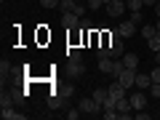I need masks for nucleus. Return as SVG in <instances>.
Masks as SVG:
<instances>
[{
	"label": "nucleus",
	"instance_id": "nucleus-23",
	"mask_svg": "<svg viewBox=\"0 0 160 120\" xmlns=\"http://www.w3.org/2000/svg\"><path fill=\"white\" fill-rule=\"evenodd\" d=\"M147 91H149V96H155V99H160V83H152V86H149Z\"/></svg>",
	"mask_w": 160,
	"mask_h": 120
},
{
	"label": "nucleus",
	"instance_id": "nucleus-20",
	"mask_svg": "<svg viewBox=\"0 0 160 120\" xmlns=\"http://www.w3.org/2000/svg\"><path fill=\"white\" fill-rule=\"evenodd\" d=\"M142 35H144V38H155V35H158V27H155V24H147V27H142Z\"/></svg>",
	"mask_w": 160,
	"mask_h": 120
},
{
	"label": "nucleus",
	"instance_id": "nucleus-22",
	"mask_svg": "<svg viewBox=\"0 0 160 120\" xmlns=\"http://www.w3.org/2000/svg\"><path fill=\"white\" fill-rule=\"evenodd\" d=\"M59 93H62V96H75V86H72V83H69V86H62V88H59Z\"/></svg>",
	"mask_w": 160,
	"mask_h": 120
},
{
	"label": "nucleus",
	"instance_id": "nucleus-3",
	"mask_svg": "<svg viewBox=\"0 0 160 120\" xmlns=\"http://www.w3.org/2000/svg\"><path fill=\"white\" fill-rule=\"evenodd\" d=\"M118 80H120L126 88H133V86H136V69H128V67H126L123 72L118 75Z\"/></svg>",
	"mask_w": 160,
	"mask_h": 120
},
{
	"label": "nucleus",
	"instance_id": "nucleus-36",
	"mask_svg": "<svg viewBox=\"0 0 160 120\" xmlns=\"http://www.w3.org/2000/svg\"><path fill=\"white\" fill-rule=\"evenodd\" d=\"M107 3H109V0H104V6H107Z\"/></svg>",
	"mask_w": 160,
	"mask_h": 120
},
{
	"label": "nucleus",
	"instance_id": "nucleus-12",
	"mask_svg": "<svg viewBox=\"0 0 160 120\" xmlns=\"http://www.w3.org/2000/svg\"><path fill=\"white\" fill-rule=\"evenodd\" d=\"M69 78H80V75L86 72V67H83V62H75V64H69Z\"/></svg>",
	"mask_w": 160,
	"mask_h": 120
},
{
	"label": "nucleus",
	"instance_id": "nucleus-9",
	"mask_svg": "<svg viewBox=\"0 0 160 120\" xmlns=\"http://www.w3.org/2000/svg\"><path fill=\"white\" fill-rule=\"evenodd\" d=\"M149 86H152V75H136V88L147 91Z\"/></svg>",
	"mask_w": 160,
	"mask_h": 120
},
{
	"label": "nucleus",
	"instance_id": "nucleus-25",
	"mask_svg": "<svg viewBox=\"0 0 160 120\" xmlns=\"http://www.w3.org/2000/svg\"><path fill=\"white\" fill-rule=\"evenodd\" d=\"M86 8H88V6H80V3H75V8H72V13H78V16L83 19V16H86Z\"/></svg>",
	"mask_w": 160,
	"mask_h": 120
},
{
	"label": "nucleus",
	"instance_id": "nucleus-5",
	"mask_svg": "<svg viewBox=\"0 0 160 120\" xmlns=\"http://www.w3.org/2000/svg\"><path fill=\"white\" fill-rule=\"evenodd\" d=\"M62 27H67V29H75V27H80V16L78 13H62Z\"/></svg>",
	"mask_w": 160,
	"mask_h": 120
},
{
	"label": "nucleus",
	"instance_id": "nucleus-10",
	"mask_svg": "<svg viewBox=\"0 0 160 120\" xmlns=\"http://www.w3.org/2000/svg\"><path fill=\"white\" fill-rule=\"evenodd\" d=\"M123 64H126L128 69H136L139 67V56L136 53H123Z\"/></svg>",
	"mask_w": 160,
	"mask_h": 120
},
{
	"label": "nucleus",
	"instance_id": "nucleus-7",
	"mask_svg": "<svg viewBox=\"0 0 160 120\" xmlns=\"http://www.w3.org/2000/svg\"><path fill=\"white\" fill-rule=\"evenodd\" d=\"M64 104H67V96H62V93L48 96V107H51V109H64Z\"/></svg>",
	"mask_w": 160,
	"mask_h": 120
},
{
	"label": "nucleus",
	"instance_id": "nucleus-32",
	"mask_svg": "<svg viewBox=\"0 0 160 120\" xmlns=\"http://www.w3.org/2000/svg\"><path fill=\"white\" fill-rule=\"evenodd\" d=\"M155 13H158V16H160V0H158V3H155Z\"/></svg>",
	"mask_w": 160,
	"mask_h": 120
},
{
	"label": "nucleus",
	"instance_id": "nucleus-6",
	"mask_svg": "<svg viewBox=\"0 0 160 120\" xmlns=\"http://www.w3.org/2000/svg\"><path fill=\"white\" fill-rule=\"evenodd\" d=\"M123 53H126V48H123V38H115L112 43H109V56L118 59V56H123Z\"/></svg>",
	"mask_w": 160,
	"mask_h": 120
},
{
	"label": "nucleus",
	"instance_id": "nucleus-14",
	"mask_svg": "<svg viewBox=\"0 0 160 120\" xmlns=\"http://www.w3.org/2000/svg\"><path fill=\"white\" fill-rule=\"evenodd\" d=\"M13 102H16V96H13V93H8V91L0 93V104H3V107H11Z\"/></svg>",
	"mask_w": 160,
	"mask_h": 120
},
{
	"label": "nucleus",
	"instance_id": "nucleus-24",
	"mask_svg": "<svg viewBox=\"0 0 160 120\" xmlns=\"http://www.w3.org/2000/svg\"><path fill=\"white\" fill-rule=\"evenodd\" d=\"M88 3V8H91V11H99V8L104 6V0H86Z\"/></svg>",
	"mask_w": 160,
	"mask_h": 120
},
{
	"label": "nucleus",
	"instance_id": "nucleus-31",
	"mask_svg": "<svg viewBox=\"0 0 160 120\" xmlns=\"http://www.w3.org/2000/svg\"><path fill=\"white\" fill-rule=\"evenodd\" d=\"M104 120H118V109L115 112H104Z\"/></svg>",
	"mask_w": 160,
	"mask_h": 120
},
{
	"label": "nucleus",
	"instance_id": "nucleus-34",
	"mask_svg": "<svg viewBox=\"0 0 160 120\" xmlns=\"http://www.w3.org/2000/svg\"><path fill=\"white\" fill-rule=\"evenodd\" d=\"M155 62H158V64H160V51H158V53H155Z\"/></svg>",
	"mask_w": 160,
	"mask_h": 120
},
{
	"label": "nucleus",
	"instance_id": "nucleus-4",
	"mask_svg": "<svg viewBox=\"0 0 160 120\" xmlns=\"http://www.w3.org/2000/svg\"><path fill=\"white\" fill-rule=\"evenodd\" d=\"M128 99H131V107H133V109H144V107H147V93H142V88L133 91Z\"/></svg>",
	"mask_w": 160,
	"mask_h": 120
},
{
	"label": "nucleus",
	"instance_id": "nucleus-18",
	"mask_svg": "<svg viewBox=\"0 0 160 120\" xmlns=\"http://www.w3.org/2000/svg\"><path fill=\"white\" fill-rule=\"evenodd\" d=\"M80 59H83V56H80V51H78V48H67V62H69V64L80 62Z\"/></svg>",
	"mask_w": 160,
	"mask_h": 120
},
{
	"label": "nucleus",
	"instance_id": "nucleus-11",
	"mask_svg": "<svg viewBox=\"0 0 160 120\" xmlns=\"http://www.w3.org/2000/svg\"><path fill=\"white\" fill-rule=\"evenodd\" d=\"M0 115H3V120H24V115L22 112H13L11 107H3V112H0Z\"/></svg>",
	"mask_w": 160,
	"mask_h": 120
},
{
	"label": "nucleus",
	"instance_id": "nucleus-15",
	"mask_svg": "<svg viewBox=\"0 0 160 120\" xmlns=\"http://www.w3.org/2000/svg\"><path fill=\"white\" fill-rule=\"evenodd\" d=\"M131 99H128V96H123V99H120V102H118V112H131Z\"/></svg>",
	"mask_w": 160,
	"mask_h": 120
},
{
	"label": "nucleus",
	"instance_id": "nucleus-33",
	"mask_svg": "<svg viewBox=\"0 0 160 120\" xmlns=\"http://www.w3.org/2000/svg\"><path fill=\"white\" fill-rule=\"evenodd\" d=\"M155 3H158V0H144V6H155Z\"/></svg>",
	"mask_w": 160,
	"mask_h": 120
},
{
	"label": "nucleus",
	"instance_id": "nucleus-29",
	"mask_svg": "<svg viewBox=\"0 0 160 120\" xmlns=\"http://www.w3.org/2000/svg\"><path fill=\"white\" fill-rule=\"evenodd\" d=\"M43 8H59V0H40Z\"/></svg>",
	"mask_w": 160,
	"mask_h": 120
},
{
	"label": "nucleus",
	"instance_id": "nucleus-26",
	"mask_svg": "<svg viewBox=\"0 0 160 120\" xmlns=\"http://www.w3.org/2000/svg\"><path fill=\"white\" fill-rule=\"evenodd\" d=\"M64 118H67V120H78V118H80V107H78V109H69V112H64Z\"/></svg>",
	"mask_w": 160,
	"mask_h": 120
},
{
	"label": "nucleus",
	"instance_id": "nucleus-2",
	"mask_svg": "<svg viewBox=\"0 0 160 120\" xmlns=\"http://www.w3.org/2000/svg\"><path fill=\"white\" fill-rule=\"evenodd\" d=\"M123 11H126V0H109V3H107V13L112 19L123 16Z\"/></svg>",
	"mask_w": 160,
	"mask_h": 120
},
{
	"label": "nucleus",
	"instance_id": "nucleus-30",
	"mask_svg": "<svg viewBox=\"0 0 160 120\" xmlns=\"http://www.w3.org/2000/svg\"><path fill=\"white\" fill-rule=\"evenodd\" d=\"M149 75H152V83H160V64H158V67H155Z\"/></svg>",
	"mask_w": 160,
	"mask_h": 120
},
{
	"label": "nucleus",
	"instance_id": "nucleus-19",
	"mask_svg": "<svg viewBox=\"0 0 160 120\" xmlns=\"http://www.w3.org/2000/svg\"><path fill=\"white\" fill-rule=\"evenodd\" d=\"M147 43H149V51H152V53H158V51H160V32L155 35V38H149Z\"/></svg>",
	"mask_w": 160,
	"mask_h": 120
},
{
	"label": "nucleus",
	"instance_id": "nucleus-8",
	"mask_svg": "<svg viewBox=\"0 0 160 120\" xmlns=\"http://www.w3.org/2000/svg\"><path fill=\"white\" fill-rule=\"evenodd\" d=\"M133 29H136V24H133V22H123V24L118 27V32H120V38H131Z\"/></svg>",
	"mask_w": 160,
	"mask_h": 120
},
{
	"label": "nucleus",
	"instance_id": "nucleus-28",
	"mask_svg": "<svg viewBox=\"0 0 160 120\" xmlns=\"http://www.w3.org/2000/svg\"><path fill=\"white\" fill-rule=\"evenodd\" d=\"M0 72H3V78H6V75H11V64H8L6 59L0 62Z\"/></svg>",
	"mask_w": 160,
	"mask_h": 120
},
{
	"label": "nucleus",
	"instance_id": "nucleus-1",
	"mask_svg": "<svg viewBox=\"0 0 160 120\" xmlns=\"http://www.w3.org/2000/svg\"><path fill=\"white\" fill-rule=\"evenodd\" d=\"M80 112H86V115H91V118H96V115H104V109H102V104L96 102L93 96H88V99H80Z\"/></svg>",
	"mask_w": 160,
	"mask_h": 120
},
{
	"label": "nucleus",
	"instance_id": "nucleus-16",
	"mask_svg": "<svg viewBox=\"0 0 160 120\" xmlns=\"http://www.w3.org/2000/svg\"><path fill=\"white\" fill-rule=\"evenodd\" d=\"M123 69H126V64H123V59H115V62H112V72H109V75H112V78H118V75L123 72Z\"/></svg>",
	"mask_w": 160,
	"mask_h": 120
},
{
	"label": "nucleus",
	"instance_id": "nucleus-13",
	"mask_svg": "<svg viewBox=\"0 0 160 120\" xmlns=\"http://www.w3.org/2000/svg\"><path fill=\"white\" fill-rule=\"evenodd\" d=\"M112 62H115L112 56H102V59H99V69L109 75V72H112Z\"/></svg>",
	"mask_w": 160,
	"mask_h": 120
},
{
	"label": "nucleus",
	"instance_id": "nucleus-35",
	"mask_svg": "<svg viewBox=\"0 0 160 120\" xmlns=\"http://www.w3.org/2000/svg\"><path fill=\"white\" fill-rule=\"evenodd\" d=\"M155 27H158V32H160V16H158V22H155Z\"/></svg>",
	"mask_w": 160,
	"mask_h": 120
},
{
	"label": "nucleus",
	"instance_id": "nucleus-17",
	"mask_svg": "<svg viewBox=\"0 0 160 120\" xmlns=\"http://www.w3.org/2000/svg\"><path fill=\"white\" fill-rule=\"evenodd\" d=\"M91 96H93V99H96V102H99V104H102V102H104V99H107V96H109V88H96V91H93V93H91Z\"/></svg>",
	"mask_w": 160,
	"mask_h": 120
},
{
	"label": "nucleus",
	"instance_id": "nucleus-21",
	"mask_svg": "<svg viewBox=\"0 0 160 120\" xmlns=\"http://www.w3.org/2000/svg\"><path fill=\"white\" fill-rule=\"evenodd\" d=\"M142 6H144V0H126L128 11H142Z\"/></svg>",
	"mask_w": 160,
	"mask_h": 120
},
{
	"label": "nucleus",
	"instance_id": "nucleus-27",
	"mask_svg": "<svg viewBox=\"0 0 160 120\" xmlns=\"http://www.w3.org/2000/svg\"><path fill=\"white\" fill-rule=\"evenodd\" d=\"M131 22H133V24H142V22H144L142 11H131Z\"/></svg>",
	"mask_w": 160,
	"mask_h": 120
}]
</instances>
